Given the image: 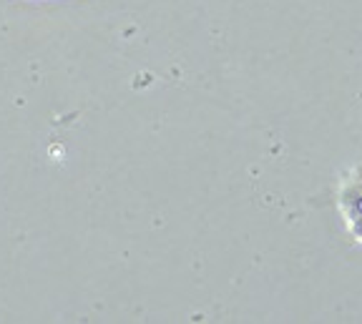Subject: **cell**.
I'll list each match as a JSON object with an SVG mask.
<instances>
[{
	"label": "cell",
	"mask_w": 362,
	"mask_h": 324,
	"mask_svg": "<svg viewBox=\"0 0 362 324\" xmlns=\"http://www.w3.org/2000/svg\"><path fill=\"white\" fill-rule=\"evenodd\" d=\"M347 229H350V234H352V236H355L357 241H362V219H360V222L347 224Z\"/></svg>",
	"instance_id": "cell-1"
}]
</instances>
